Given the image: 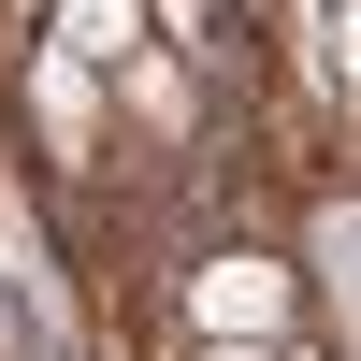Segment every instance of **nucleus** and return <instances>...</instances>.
I'll use <instances>...</instances> for the list:
<instances>
[{
  "mask_svg": "<svg viewBox=\"0 0 361 361\" xmlns=\"http://www.w3.org/2000/svg\"><path fill=\"white\" fill-rule=\"evenodd\" d=\"M188 318H202V347H275L289 333V260H202L188 275Z\"/></svg>",
  "mask_w": 361,
  "mask_h": 361,
  "instance_id": "obj_1",
  "label": "nucleus"
},
{
  "mask_svg": "<svg viewBox=\"0 0 361 361\" xmlns=\"http://www.w3.org/2000/svg\"><path fill=\"white\" fill-rule=\"evenodd\" d=\"M202 361H289V347H202Z\"/></svg>",
  "mask_w": 361,
  "mask_h": 361,
  "instance_id": "obj_2",
  "label": "nucleus"
}]
</instances>
